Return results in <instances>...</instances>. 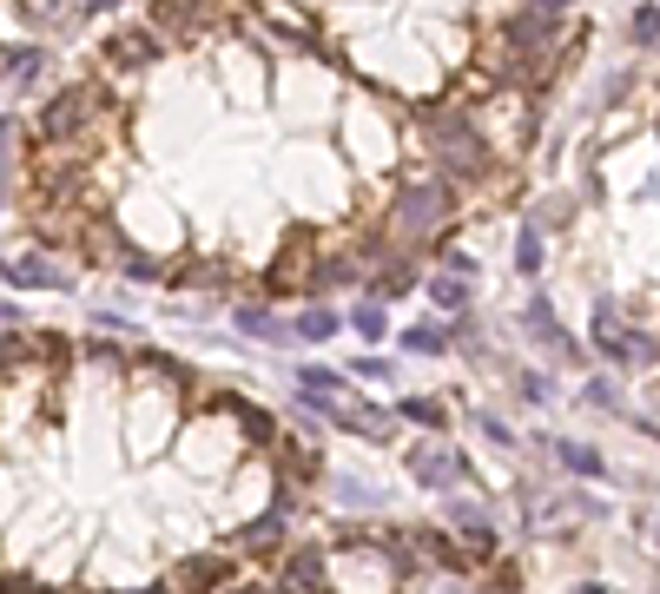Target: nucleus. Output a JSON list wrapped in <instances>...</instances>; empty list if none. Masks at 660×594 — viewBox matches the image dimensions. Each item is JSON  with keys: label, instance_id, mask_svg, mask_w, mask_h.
Wrapping results in <instances>:
<instances>
[{"label": "nucleus", "instance_id": "423d86ee", "mask_svg": "<svg viewBox=\"0 0 660 594\" xmlns=\"http://www.w3.org/2000/svg\"><path fill=\"white\" fill-rule=\"evenodd\" d=\"M403 476H410L416 489H436V496L476 489V463H469L450 436H416V443L403 450Z\"/></svg>", "mask_w": 660, "mask_h": 594}, {"label": "nucleus", "instance_id": "6ab92c4d", "mask_svg": "<svg viewBox=\"0 0 660 594\" xmlns=\"http://www.w3.org/2000/svg\"><path fill=\"white\" fill-rule=\"evenodd\" d=\"M13 13L33 26V33H53V26H73V0H13Z\"/></svg>", "mask_w": 660, "mask_h": 594}, {"label": "nucleus", "instance_id": "dca6fc26", "mask_svg": "<svg viewBox=\"0 0 660 594\" xmlns=\"http://www.w3.org/2000/svg\"><path fill=\"white\" fill-rule=\"evenodd\" d=\"M344 331V317L331 311V304H304V311H291V344H331Z\"/></svg>", "mask_w": 660, "mask_h": 594}, {"label": "nucleus", "instance_id": "b1692460", "mask_svg": "<svg viewBox=\"0 0 660 594\" xmlns=\"http://www.w3.org/2000/svg\"><path fill=\"white\" fill-rule=\"evenodd\" d=\"M582 403H588V410H621L615 377H582Z\"/></svg>", "mask_w": 660, "mask_h": 594}, {"label": "nucleus", "instance_id": "c9c22d12", "mask_svg": "<svg viewBox=\"0 0 660 594\" xmlns=\"http://www.w3.org/2000/svg\"><path fill=\"white\" fill-rule=\"evenodd\" d=\"M654 542H660V522H654Z\"/></svg>", "mask_w": 660, "mask_h": 594}, {"label": "nucleus", "instance_id": "4468645a", "mask_svg": "<svg viewBox=\"0 0 660 594\" xmlns=\"http://www.w3.org/2000/svg\"><path fill=\"white\" fill-rule=\"evenodd\" d=\"M549 456H555L575 483H602V476H608V456H602L595 443H582V436H555V443H549Z\"/></svg>", "mask_w": 660, "mask_h": 594}, {"label": "nucleus", "instance_id": "f704fd0d", "mask_svg": "<svg viewBox=\"0 0 660 594\" xmlns=\"http://www.w3.org/2000/svg\"><path fill=\"white\" fill-rule=\"evenodd\" d=\"M0 284H7V264H0Z\"/></svg>", "mask_w": 660, "mask_h": 594}, {"label": "nucleus", "instance_id": "aec40b11", "mask_svg": "<svg viewBox=\"0 0 660 594\" xmlns=\"http://www.w3.org/2000/svg\"><path fill=\"white\" fill-rule=\"evenodd\" d=\"M350 331H357L364 344H383V337H390V311H383L377 298H364V304H350Z\"/></svg>", "mask_w": 660, "mask_h": 594}, {"label": "nucleus", "instance_id": "6e6552de", "mask_svg": "<svg viewBox=\"0 0 660 594\" xmlns=\"http://www.w3.org/2000/svg\"><path fill=\"white\" fill-rule=\"evenodd\" d=\"M522 331H529V337H535V344H542V350L562 364V370H582V364H588V350L575 344V331H569V324H562L549 304H542V298H529V311H522Z\"/></svg>", "mask_w": 660, "mask_h": 594}, {"label": "nucleus", "instance_id": "7ed1b4c3", "mask_svg": "<svg viewBox=\"0 0 660 594\" xmlns=\"http://www.w3.org/2000/svg\"><path fill=\"white\" fill-rule=\"evenodd\" d=\"M245 7H258L271 26L297 33L357 86L410 112L496 93L542 99L516 53L529 0H245Z\"/></svg>", "mask_w": 660, "mask_h": 594}, {"label": "nucleus", "instance_id": "f03ea898", "mask_svg": "<svg viewBox=\"0 0 660 594\" xmlns=\"http://www.w3.org/2000/svg\"><path fill=\"white\" fill-rule=\"evenodd\" d=\"M324 489L231 377L93 331H0V594H225Z\"/></svg>", "mask_w": 660, "mask_h": 594}, {"label": "nucleus", "instance_id": "7c9ffc66", "mask_svg": "<svg viewBox=\"0 0 660 594\" xmlns=\"http://www.w3.org/2000/svg\"><path fill=\"white\" fill-rule=\"evenodd\" d=\"M476 423H483V436H489V443H502V450H516V430H509L502 417H476Z\"/></svg>", "mask_w": 660, "mask_h": 594}, {"label": "nucleus", "instance_id": "412c9836", "mask_svg": "<svg viewBox=\"0 0 660 594\" xmlns=\"http://www.w3.org/2000/svg\"><path fill=\"white\" fill-rule=\"evenodd\" d=\"M291 384H297V390H317V397H337L350 377H344V370H331V364H297V370H291Z\"/></svg>", "mask_w": 660, "mask_h": 594}, {"label": "nucleus", "instance_id": "9d476101", "mask_svg": "<svg viewBox=\"0 0 660 594\" xmlns=\"http://www.w3.org/2000/svg\"><path fill=\"white\" fill-rule=\"evenodd\" d=\"M231 331L258 337V344H291V317H278V304H264V298H238L231 304Z\"/></svg>", "mask_w": 660, "mask_h": 594}, {"label": "nucleus", "instance_id": "c756f323", "mask_svg": "<svg viewBox=\"0 0 660 594\" xmlns=\"http://www.w3.org/2000/svg\"><path fill=\"white\" fill-rule=\"evenodd\" d=\"M350 370H357V377H364V384H390V364H383V357H357V364H350Z\"/></svg>", "mask_w": 660, "mask_h": 594}, {"label": "nucleus", "instance_id": "1a4fd4ad", "mask_svg": "<svg viewBox=\"0 0 660 594\" xmlns=\"http://www.w3.org/2000/svg\"><path fill=\"white\" fill-rule=\"evenodd\" d=\"M7 284H20V291H73L79 284V264H66V258H53V251H20L13 264H7Z\"/></svg>", "mask_w": 660, "mask_h": 594}, {"label": "nucleus", "instance_id": "72a5a7b5", "mask_svg": "<svg viewBox=\"0 0 660 594\" xmlns=\"http://www.w3.org/2000/svg\"><path fill=\"white\" fill-rule=\"evenodd\" d=\"M569 594H621V588H602V582H575Z\"/></svg>", "mask_w": 660, "mask_h": 594}, {"label": "nucleus", "instance_id": "9b49d317", "mask_svg": "<svg viewBox=\"0 0 660 594\" xmlns=\"http://www.w3.org/2000/svg\"><path fill=\"white\" fill-rule=\"evenodd\" d=\"M416 291H423V258H390L364 284V298H377V304H397V298H416Z\"/></svg>", "mask_w": 660, "mask_h": 594}, {"label": "nucleus", "instance_id": "2f4dec72", "mask_svg": "<svg viewBox=\"0 0 660 594\" xmlns=\"http://www.w3.org/2000/svg\"><path fill=\"white\" fill-rule=\"evenodd\" d=\"M13 152H20V119L0 112V159H13Z\"/></svg>", "mask_w": 660, "mask_h": 594}, {"label": "nucleus", "instance_id": "a878e982", "mask_svg": "<svg viewBox=\"0 0 660 594\" xmlns=\"http://www.w3.org/2000/svg\"><path fill=\"white\" fill-rule=\"evenodd\" d=\"M516 397H522V403H549V397H555V384H549L542 370H516Z\"/></svg>", "mask_w": 660, "mask_h": 594}, {"label": "nucleus", "instance_id": "f257e3e1", "mask_svg": "<svg viewBox=\"0 0 660 594\" xmlns=\"http://www.w3.org/2000/svg\"><path fill=\"white\" fill-rule=\"evenodd\" d=\"M416 172V112L245 0H145L20 126L40 251L231 304L364 291Z\"/></svg>", "mask_w": 660, "mask_h": 594}, {"label": "nucleus", "instance_id": "473e14b6", "mask_svg": "<svg viewBox=\"0 0 660 594\" xmlns=\"http://www.w3.org/2000/svg\"><path fill=\"white\" fill-rule=\"evenodd\" d=\"M13 324H20V311H13V304L0 298V331H13Z\"/></svg>", "mask_w": 660, "mask_h": 594}, {"label": "nucleus", "instance_id": "4be33fe9", "mask_svg": "<svg viewBox=\"0 0 660 594\" xmlns=\"http://www.w3.org/2000/svg\"><path fill=\"white\" fill-rule=\"evenodd\" d=\"M331 496L350 509V516H370V509H383V496L370 489V483H357V476H344V483H331Z\"/></svg>", "mask_w": 660, "mask_h": 594}, {"label": "nucleus", "instance_id": "2eb2a0df", "mask_svg": "<svg viewBox=\"0 0 660 594\" xmlns=\"http://www.w3.org/2000/svg\"><path fill=\"white\" fill-rule=\"evenodd\" d=\"M397 423H416L423 436H450V397H397Z\"/></svg>", "mask_w": 660, "mask_h": 594}, {"label": "nucleus", "instance_id": "f3484780", "mask_svg": "<svg viewBox=\"0 0 660 594\" xmlns=\"http://www.w3.org/2000/svg\"><path fill=\"white\" fill-rule=\"evenodd\" d=\"M46 73V46H7V60H0V86H20V93H33V79Z\"/></svg>", "mask_w": 660, "mask_h": 594}, {"label": "nucleus", "instance_id": "c85d7f7f", "mask_svg": "<svg viewBox=\"0 0 660 594\" xmlns=\"http://www.w3.org/2000/svg\"><path fill=\"white\" fill-rule=\"evenodd\" d=\"M112 7H126V0H73V26H86V20H99Z\"/></svg>", "mask_w": 660, "mask_h": 594}, {"label": "nucleus", "instance_id": "ddd939ff", "mask_svg": "<svg viewBox=\"0 0 660 594\" xmlns=\"http://www.w3.org/2000/svg\"><path fill=\"white\" fill-rule=\"evenodd\" d=\"M443 522H450V529H456V536H463L469 549H502V529H496V522L483 516V503H476V496H456Z\"/></svg>", "mask_w": 660, "mask_h": 594}, {"label": "nucleus", "instance_id": "e433bc0d", "mask_svg": "<svg viewBox=\"0 0 660 594\" xmlns=\"http://www.w3.org/2000/svg\"><path fill=\"white\" fill-rule=\"evenodd\" d=\"M0 60H7V46H0Z\"/></svg>", "mask_w": 660, "mask_h": 594}, {"label": "nucleus", "instance_id": "cd10ccee", "mask_svg": "<svg viewBox=\"0 0 660 594\" xmlns=\"http://www.w3.org/2000/svg\"><path fill=\"white\" fill-rule=\"evenodd\" d=\"M436 264H443V271H456V278H476V258H469V251H450V245H443V251H436Z\"/></svg>", "mask_w": 660, "mask_h": 594}, {"label": "nucleus", "instance_id": "393cba45", "mask_svg": "<svg viewBox=\"0 0 660 594\" xmlns=\"http://www.w3.org/2000/svg\"><path fill=\"white\" fill-rule=\"evenodd\" d=\"M516 271H522V278H535V271H542V231H535V225H529V231H522V245H516Z\"/></svg>", "mask_w": 660, "mask_h": 594}, {"label": "nucleus", "instance_id": "f8f14e48", "mask_svg": "<svg viewBox=\"0 0 660 594\" xmlns=\"http://www.w3.org/2000/svg\"><path fill=\"white\" fill-rule=\"evenodd\" d=\"M423 298H430L443 317H469V311H476V278H456V271L436 264V271L423 278Z\"/></svg>", "mask_w": 660, "mask_h": 594}, {"label": "nucleus", "instance_id": "0eeeda50", "mask_svg": "<svg viewBox=\"0 0 660 594\" xmlns=\"http://www.w3.org/2000/svg\"><path fill=\"white\" fill-rule=\"evenodd\" d=\"M595 350L615 364V370H641V364H654L660 344L648 337V331H635L628 317H621V304L615 298H602L595 304Z\"/></svg>", "mask_w": 660, "mask_h": 594}, {"label": "nucleus", "instance_id": "39448f33", "mask_svg": "<svg viewBox=\"0 0 660 594\" xmlns=\"http://www.w3.org/2000/svg\"><path fill=\"white\" fill-rule=\"evenodd\" d=\"M297 403L311 410V417H324L331 430H344V436H357V443H397V410L390 403H370L357 384H344L337 397H317V390H297Z\"/></svg>", "mask_w": 660, "mask_h": 594}, {"label": "nucleus", "instance_id": "20e7f679", "mask_svg": "<svg viewBox=\"0 0 660 594\" xmlns=\"http://www.w3.org/2000/svg\"><path fill=\"white\" fill-rule=\"evenodd\" d=\"M225 594H529V575L509 549H469L450 522L344 516Z\"/></svg>", "mask_w": 660, "mask_h": 594}, {"label": "nucleus", "instance_id": "bb28decb", "mask_svg": "<svg viewBox=\"0 0 660 594\" xmlns=\"http://www.w3.org/2000/svg\"><path fill=\"white\" fill-rule=\"evenodd\" d=\"M13 192H20V152H13V159H0V212L13 205Z\"/></svg>", "mask_w": 660, "mask_h": 594}, {"label": "nucleus", "instance_id": "5701e85b", "mask_svg": "<svg viewBox=\"0 0 660 594\" xmlns=\"http://www.w3.org/2000/svg\"><path fill=\"white\" fill-rule=\"evenodd\" d=\"M628 40H635V46H648V53L660 46V7H654V0H635V20H628Z\"/></svg>", "mask_w": 660, "mask_h": 594}, {"label": "nucleus", "instance_id": "a211bd4d", "mask_svg": "<svg viewBox=\"0 0 660 594\" xmlns=\"http://www.w3.org/2000/svg\"><path fill=\"white\" fill-rule=\"evenodd\" d=\"M397 350H410V357H443V350H456V337H450V324L423 317V324L397 331Z\"/></svg>", "mask_w": 660, "mask_h": 594}]
</instances>
